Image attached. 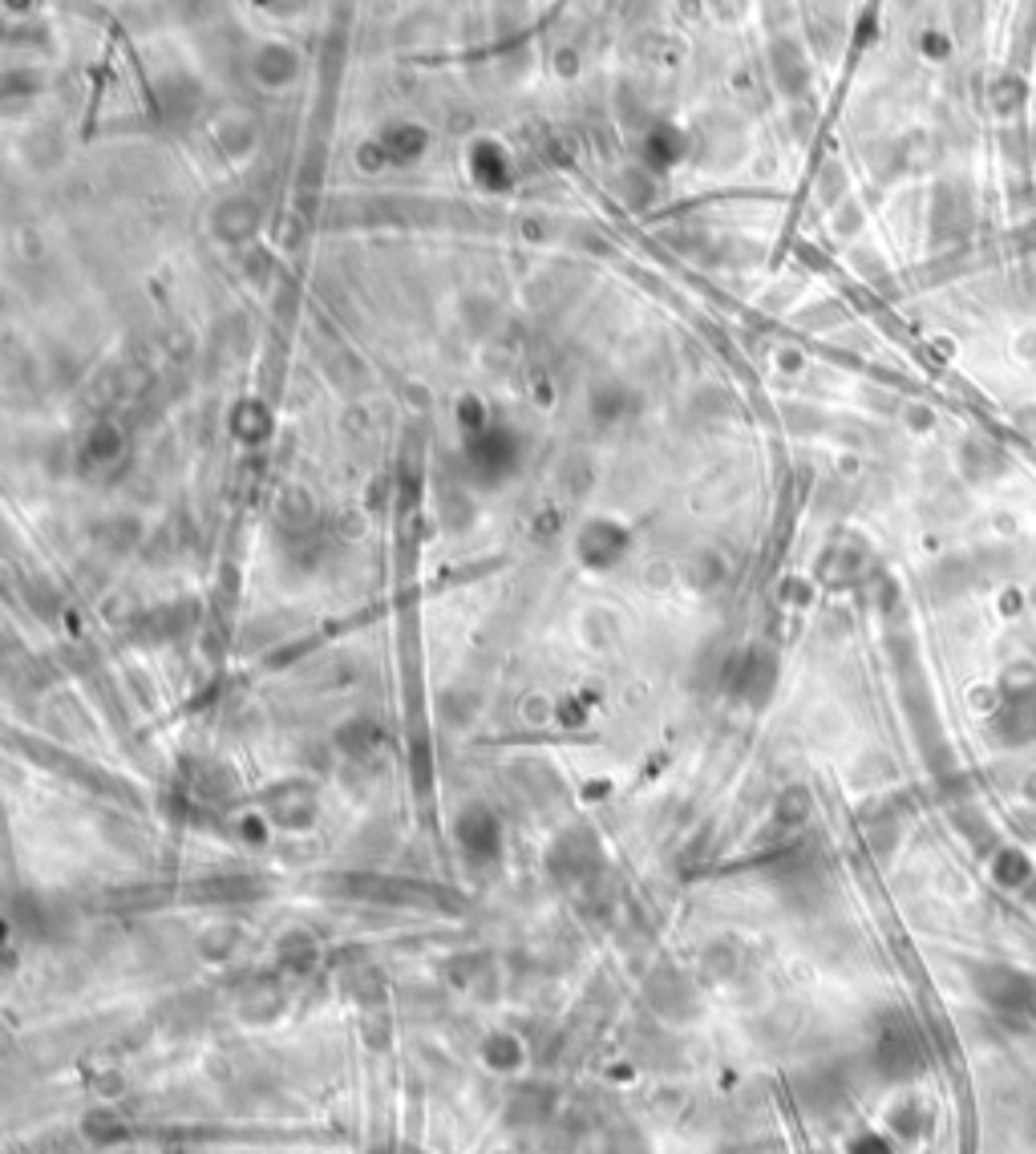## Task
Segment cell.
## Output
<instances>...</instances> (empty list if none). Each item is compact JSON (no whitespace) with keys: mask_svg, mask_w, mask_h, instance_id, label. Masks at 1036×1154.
Wrapping results in <instances>:
<instances>
[{"mask_svg":"<svg viewBox=\"0 0 1036 1154\" xmlns=\"http://www.w3.org/2000/svg\"><path fill=\"white\" fill-rule=\"evenodd\" d=\"M879 1069L886 1078H907L919 1069V1042L907 1025H891L879 1042Z\"/></svg>","mask_w":1036,"mask_h":1154,"instance_id":"obj_1","label":"cell"},{"mask_svg":"<svg viewBox=\"0 0 1036 1154\" xmlns=\"http://www.w3.org/2000/svg\"><path fill=\"white\" fill-rule=\"evenodd\" d=\"M506 1114L514 1126H543L555 1114V1098L547 1086H519V1093L506 1102Z\"/></svg>","mask_w":1036,"mask_h":1154,"instance_id":"obj_2","label":"cell"},{"mask_svg":"<svg viewBox=\"0 0 1036 1154\" xmlns=\"http://www.w3.org/2000/svg\"><path fill=\"white\" fill-rule=\"evenodd\" d=\"M458 835H462V842L475 854H487L499 847V827H494V818H490L487 810H470V815H462Z\"/></svg>","mask_w":1036,"mask_h":1154,"instance_id":"obj_3","label":"cell"},{"mask_svg":"<svg viewBox=\"0 0 1036 1154\" xmlns=\"http://www.w3.org/2000/svg\"><path fill=\"white\" fill-rule=\"evenodd\" d=\"M81 1130H86V1139L94 1142V1146H113V1142H122L126 1134H130V1126H126L113 1110H89Z\"/></svg>","mask_w":1036,"mask_h":1154,"instance_id":"obj_4","label":"cell"},{"mask_svg":"<svg viewBox=\"0 0 1036 1154\" xmlns=\"http://www.w3.org/2000/svg\"><path fill=\"white\" fill-rule=\"evenodd\" d=\"M482 1057H487L494 1069H514L523 1054H519V1042H514V1037H490Z\"/></svg>","mask_w":1036,"mask_h":1154,"instance_id":"obj_5","label":"cell"},{"mask_svg":"<svg viewBox=\"0 0 1036 1154\" xmlns=\"http://www.w3.org/2000/svg\"><path fill=\"white\" fill-rule=\"evenodd\" d=\"M373 1154H389V1151H373Z\"/></svg>","mask_w":1036,"mask_h":1154,"instance_id":"obj_6","label":"cell"}]
</instances>
